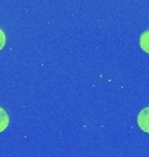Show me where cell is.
I'll use <instances>...</instances> for the list:
<instances>
[{"mask_svg":"<svg viewBox=\"0 0 149 157\" xmlns=\"http://www.w3.org/2000/svg\"><path fill=\"white\" fill-rule=\"evenodd\" d=\"M137 126L144 132L149 134V106L141 109L140 113L137 114Z\"/></svg>","mask_w":149,"mask_h":157,"instance_id":"cell-1","label":"cell"},{"mask_svg":"<svg viewBox=\"0 0 149 157\" xmlns=\"http://www.w3.org/2000/svg\"><path fill=\"white\" fill-rule=\"evenodd\" d=\"M140 47L143 51L149 54V29L140 36Z\"/></svg>","mask_w":149,"mask_h":157,"instance_id":"cell-2","label":"cell"},{"mask_svg":"<svg viewBox=\"0 0 149 157\" xmlns=\"http://www.w3.org/2000/svg\"><path fill=\"white\" fill-rule=\"evenodd\" d=\"M9 124V117L7 114V111L0 107V132H3Z\"/></svg>","mask_w":149,"mask_h":157,"instance_id":"cell-3","label":"cell"},{"mask_svg":"<svg viewBox=\"0 0 149 157\" xmlns=\"http://www.w3.org/2000/svg\"><path fill=\"white\" fill-rule=\"evenodd\" d=\"M6 41H7V37H6V33H4L2 29H0V50L6 46Z\"/></svg>","mask_w":149,"mask_h":157,"instance_id":"cell-4","label":"cell"}]
</instances>
